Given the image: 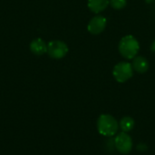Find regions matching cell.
Masks as SVG:
<instances>
[{"instance_id":"6da1fadb","label":"cell","mask_w":155,"mask_h":155,"mask_svg":"<svg viewBox=\"0 0 155 155\" xmlns=\"http://www.w3.org/2000/svg\"><path fill=\"white\" fill-rule=\"evenodd\" d=\"M119 128V123L110 114H102L97 120V130L104 136L112 137L117 134Z\"/></svg>"},{"instance_id":"7a4b0ae2","label":"cell","mask_w":155,"mask_h":155,"mask_svg":"<svg viewBox=\"0 0 155 155\" xmlns=\"http://www.w3.org/2000/svg\"><path fill=\"white\" fill-rule=\"evenodd\" d=\"M139 48V43L133 35L124 36L119 43L120 54L127 59H134L136 56Z\"/></svg>"},{"instance_id":"3957f363","label":"cell","mask_w":155,"mask_h":155,"mask_svg":"<svg viewBox=\"0 0 155 155\" xmlns=\"http://www.w3.org/2000/svg\"><path fill=\"white\" fill-rule=\"evenodd\" d=\"M113 74L117 82L124 83L133 76L134 69L131 64L127 62H121L114 66Z\"/></svg>"},{"instance_id":"277c9868","label":"cell","mask_w":155,"mask_h":155,"mask_svg":"<svg viewBox=\"0 0 155 155\" xmlns=\"http://www.w3.org/2000/svg\"><path fill=\"white\" fill-rule=\"evenodd\" d=\"M68 53L67 45L60 40H54L47 44V54L53 59H62Z\"/></svg>"},{"instance_id":"5b68a950","label":"cell","mask_w":155,"mask_h":155,"mask_svg":"<svg viewBox=\"0 0 155 155\" xmlns=\"http://www.w3.org/2000/svg\"><path fill=\"white\" fill-rule=\"evenodd\" d=\"M114 145L116 150L122 154H128L133 149L132 137L127 133L122 132L118 134L114 140Z\"/></svg>"},{"instance_id":"8992f818","label":"cell","mask_w":155,"mask_h":155,"mask_svg":"<svg viewBox=\"0 0 155 155\" xmlns=\"http://www.w3.org/2000/svg\"><path fill=\"white\" fill-rule=\"evenodd\" d=\"M106 26V18L103 15H95L93 17L87 26L88 31L93 35H98L102 33Z\"/></svg>"},{"instance_id":"52a82bcc","label":"cell","mask_w":155,"mask_h":155,"mask_svg":"<svg viewBox=\"0 0 155 155\" xmlns=\"http://www.w3.org/2000/svg\"><path fill=\"white\" fill-rule=\"evenodd\" d=\"M30 51L35 55H42L47 53V45L41 38L34 39L29 45Z\"/></svg>"},{"instance_id":"ba28073f","label":"cell","mask_w":155,"mask_h":155,"mask_svg":"<svg viewBox=\"0 0 155 155\" xmlns=\"http://www.w3.org/2000/svg\"><path fill=\"white\" fill-rule=\"evenodd\" d=\"M133 69L139 74H144L149 69V63L143 56H135L132 63Z\"/></svg>"},{"instance_id":"9c48e42d","label":"cell","mask_w":155,"mask_h":155,"mask_svg":"<svg viewBox=\"0 0 155 155\" xmlns=\"http://www.w3.org/2000/svg\"><path fill=\"white\" fill-rule=\"evenodd\" d=\"M109 4H110V0H88L89 9L95 14L104 11L108 6Z\"/></svg>"},{"instance_id":"30bf717a","label":"cell","mask_w":155,"mask_h":155,"mask_svg":"<svg viewBox=\"0 0 155 155\" xmlns=\"http://www.w3.org/2000/svg\"><path fill=\"white\" fill-rule=\"evenodd\" d=\"M119 127L120 129L124 132V133H128L130 131H132L134 127V121L132 117L130 116H125L124 118L121 119L120 123H119Z\"/></svg>"},{"instance_id":"8fae6325","label":"cell","mask_w":155,"mask_h":155,"mask_svg":"<svg viewBox=\"0 0 155 155\" xmlns=\"http://www.w3.org/2000/svg\"><path fill=\"white\" fill-rule=\"evenodd\" d=\"M110 5L114 9H123L126 5V0H110Z\"/></svg>"},{"instance_id":"7c38bea8","label":"cell","mask_w":155,"mask_h":155,"mask_svg":"<svg viewBox=\"0 0 155 155\" xmlns=\"http://www.w3.org/2000/svg\"><path fill=\"white\" fill-rule=\"evenodd\" d=\"M152 50H153V52H155V41H153V43L152 45Z\"/></svg>"}]
</instances>
